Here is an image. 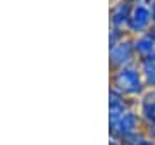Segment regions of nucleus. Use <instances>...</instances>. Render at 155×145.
Instances as JSON below:
<instances>
[{
  "instance_id": "nucleus-4",
  "label": "nucleus",
  "mask_w": 155,
  "mask_h": 145,
  "mask_svg": "<svg viewBox=\"0 0 155 145\" xmlns=\"http://www.w3.org/2000/svg\"><path fill=\"white\" fill-rule=\"evenodd\" d=\"M136 124H138V119H136L134 114H124V116H121V119H119V128H121L122 135L133 133L134 128H136Z\"/></svg>"
},
{
  "instance_id": "nucleus-1",
  "label": "nucleus",
  "mask_w": 155,
  "mask_h": 145,
  "mask_svg": "<svg viewBox=\"0 0 155 145\" xmlns=\"http://www.w3.org/2000/svg\"><path fill=\"white\" fill-rule=\"evenodd\" d=\"M117 86L127 93H138L141 90L140 74L134 69H122L117 76Z\"/></svg>"
},
{
  "instance_id": "nucleus-7",
  "label": "nucleus",
  "mask_w": 155,
  "mask_h": 145,
  "mask_svg": "<svg viewBox=\"0 0 155 145\" xmlns=\"http://www.w3.org/2000/svg\"><path fill=\"white\" fill-rule=\"evenodd\" d=\"M112 56H114V61L116 62H122V61H127V59H129V57H131V47H129V45H119V47H117L116 50H114V54H112Z\"/></svg>"
},
{
  "instance_id": "nucleus-6",
  "label": "nucleus",
  "mask_w": 155,
  "mask_h": 145,
  "mask_svg": "<svg viewBox=\"0 0 155 145\" xmlns=\"http://www.w3.org/2000/svg\"><path fill=\"white\" fill-rule=\"evenodd\" d=\"M143 72H145V78H147V83L150 86H155V61L153 59H145Z\"/></svg>"
},
{
  "instance_id": "nucleus-5",
  "label": "nucleus",
  "mask_w": 155,
  "mask_h": 145,
  "mask_svg": "<svg viewBox=\"0 0 155 145\" xmlns=\"http://www.w3.org/2000/svg\"><path fill=\"white\" fill-rule=\"evenodd\" d=\"M129 7H127V4H119V5L114 9V22L116 24H124L126 21H129Z\"/></svg>"
},
{
  "instance_id": "nucleus-10",
  "label": "nucleus",
  "mask_w": 155,
  "mask_h": 145,
  "mask_svg": "<svg viewBox=\"0 0 155 145\" xmlns=\"http://www.w3.org/2000/svg\"><path fill=\"white\" fill-rule=\"evenodd\" d=\"M150 135H152V138L155 140V123H153V126H152V130H150Z\"/></svg>"
},
{
  "instance_id": "nucleus-9",
  "label": "nucleus",
  "mask_w": 155,
  "mask_h": 145,
  "mask_svg": "<svg viewBox=\"0 0 155 145\" xmlns=\"http://www.w3.org/2000/svg\"><path fill=\"white\" fill-rule=\"evenodd\" d=\"M134 145H155L153 142H150V140H140L138 143H134Z\"/></svg>"
},
{
  "instance_id": "nucleus-2",
  "label": "nucleus",
  "mask_w": 155,
  "mask_h": 145,
  "mask_svg": "<svg viewBox=\"0 0 155 145\" xmlns=\"http://www.w3.org/2000/svg\"><path fill=\"white\" fill-rule=\"evenodd\" d=\"M152 12H150V7H145V5H138L134 7L133 14L129 17V29L131 31H143L150 26L152 22Z\"/></svg>"
},
{
  "instance_id": "nucleus-3",
  "label": "nucleus",
  "mask_w": 155,
  "mask_h": 145,
  "mask_svg": "<svg viewBox=\"0 0 155 145\" xmlns=\"http://www.w3.org/2000/svg\"><path fill=\"white\" fill-rule=\"evenodd\" d=\"M134 49H136V52H138L140 56L147 57V59L152 57L155 54V40H153V36H152V35H143L141 38H138Z\"/></svg>"
},
{
  "instance_id": "nucleus-8",
  "label": "nucleus",
  "mask_w": 155,
  "mask_h": 145,
  "mask_svg": "<svg viewBox=\"0 0 155 145\" xmlns=\"http://www.w3.org/2000/svg\"><path fill=\"white\" fill-rule=\"evenodd\" d=\"M143 114H145V117H147L148 121L155 123V102L145 104V107H143Z\"/></svg>"
}]
</instances>
